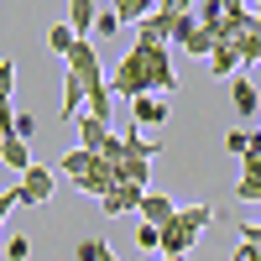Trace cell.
Segmentation results:
<instances>
[{
	"instance_id": "6da1fadb",
	"label": "cell",
	"mask_w": 261,
	"mask_h": 261,
	"mask_svg": "<svg viewBox=\"0 0 261 261\" xmlns=\"http://www.w3.org/2000/svg\"><path fill=\"white\" fill-rule=\"evenodd\" d=\"M178 89V73H172V53L167 47H130L115 73H110V94L120 99H146V94H172Z\"/></svg>"
},
{
	"instance_id": "7a4b0ae2",
	"label": "cell",
	"mask_w": 261,
	"mask_h": 261,
	"mask_svg": "<svg viewBox=\"0 0 261 261\" xmlns=\"http://www.w3.org/2000/svg\"><path fill=\"white\" fill-rule=\"evenodd\" d=\"M53 172H68V178H73V188H79V193H89V199H105V193L115 188V172H110V162H105V157H89L84 146L63 151V157L53 162Z\"/></svg>"
},
{
	"instance_id": "3957f363",
	"label": "cell",
	"mask_w": 261,
	"mask_h": 261,
	"mask_svg": "<svg viewBox=\"0 0 261 261\" xmlns=\"http://www.w3.org/2000/svg\"><path fill=\"white\" fill-rule=\"evenodd\" d=\"M209 220H214L209 204H183V209L162 225V256H178V261H183L193 246H199V235L209 230Z\"/></svg>"
},
{
	"instance_id": "277c9868",
	"label": "cell",
	"mask_w": 261,
	"mask_h": 261,
	"mask_svg": "<svg viewBox=\"0 0 261 261\" xmlns=\"http://www.w3.org/2000/svg\"><path fill=\"white\" fill-rule=\"evenodd\" d=\"M53 183H58V172L37 162L32 172H21V183H16V204H27V209H32V204H47V199H53Z\"/></svg>"
},
{
	"instance_id": "5b68a950",
	"label": "cell",
	"mask_w": 261,
	"mask_h": 261,
	"mask_svg": "<svg viewBox=\"0 0 261 261\" xmlns=\"http://www.w3.org/2000/svg\"><path fill=\"white\" fill-rule=\"evenodd\" d=\"M115 141V130L105 125V120H94V115H79V146L89 151V157H105V146Z\"/></svg>"
},
{
	"instance_id": "8992f818",
	"label": "cell",
	"mask_w": 261,
	"mask_h": 261,
	"mask_svg": "<svg viewBox=\"0 0 261 261\" xmlns=\"http://www.w3.org/2000/svg\"><path fill=\"white\" fill-rule=\"evenodd\" d=\"M167 115H172V110H167V99H162V94H146V99L130 105V125H136V130H141V125H146V130H157V125H167Z\"/></svg>"
},
{
	"instance_id": "52a82bcc",
	"label": "cell",
	"mask_w": 261,
	"mask_h": 261,
	"mask_svg": "<svg viewBox=\"0 0 261 261\" xmlns=\"http://www.w3.org/2000/svg\"><path fill=\"white\" fill-rule=\"evenodd\" d=\"M141 199H146V188H125V183H115V188L99 199V209H105V214H141Z\"/></svg>"
},
{
	"instance_id": "ba28073f",
	"label": "cell",
	"mask_w": 261,
	"mask_h": 261,
	"mask_svg": "<svg viewBox=\"0 0 261 261\" xmlns=\"http://www.w3.org/2000/svg\"><path fill=\"white\" fill-rule=\"evenodd\" d=\"M172 214H178V199H167V193H151V188H146V199H141V225H157V230H162Z\"/></svg>"
},
{
	"instance_id": "9c48e42d",
	"label": "cell",
	"mask_w": 261,
	"mask_h": 261,
	"mask_svg": "<svg viewBox=\"0 0 261 261\" xmlns=\"http://www.w3.org/2000/svg\"><path fill=\"white\" fill-rule=\"evenodd\" d=\"M230 105H235V115H261V94H256V84L246 73L230 79Z\"/></svg>"
},
{
	"instance_id": "30bf717a",
	"label": "cell",
	"mask_w": 261,
	"mask_h": 261,
	"mask_svg": "<svg viewBox=\"0 0 261 261\" xmlns=\"http://www.w3.org/2000/svg\"><path fill=\"white\" fill-rule=\"evenodd\" d=\"M94 21H99V6H94V0H73V6H68V32H73L79 42H89Z\"/></svg>"
},
{
	"instance_id": "8fae6325",
	"label": "cell",
	"mask_w": 261,
	"mask_h": 261,
	"mask_svg": "<svg viewBox=\"0 0 261 261\" xmlns=\"http://www.w3.org/2000/svg\"><path fill=\"white\" fill-rule=\"evenodd\" d=\"M0 162H6V167L16 172V178H21V172H32V167H37V162H32V151H27V141H21V136L0 141Z\"/></svg>"
},
{
	"instance_id": "7c38bea8",
	"label": "cell",
	"mask_w": 261,
	"mask_h": 261,
	"mask_svg": "<svg viewBox=\"0 0 261 261\" xmlns=\"http://www.w3.org/2000/svg\"><path fill=\"white\" fill-rule=\"evenodd\" d=\"M178 47H183L188 58H209V53H214V32H209V27H199V21H193V27H188V32L178 37Z\"/></svg>"
},
{
	"instance_id": "4fadbf2b",
	"label": "cell",
	"mask_w": 261,
	"mask_h": 261,
	"mask_svg": "<svg viewBox=\"0 0 261 261\" xmlns=\"http://www.w3.org/2000/svg\"><path fill=\"white\" fill-rule=\"evenodd\" d=\"M209 68L220 73V79H235V68H241V53H235V42H214V53H209Z\"/></svg>"
},
{
	"instance_id": "5bb4252c",
	"label": "cell",
	"mask_w": 261,
	"mask_h": 261,
	"mask_svg": "<svg viewBox=\"0 0 261 261\" xmlns=\"http://www.w3.org/2000/svg\"><path fill=\"white\" fill-rule=\"evenodd\" d=\"M110 11H115V21H120V27H125V21H136V27H141V21L157 11V0H115Z\"/></svg>"
},
{
	"instance_id": "9a60e30c",
	"label": "cell",
	"mask_w": 261,
	"mask_h": 261,
	"mask_svg": "<svg viewBox=\"0 0 261 261\" xmlns=\"http://www.w3.org/2000/svg\"><path fill=\"white\" fill-rule=\"evenodd\" d=\"M47 47H53V53H58L63 63H68V53L79 47V37L68 32V21H63V27H53V32H47Z\"/></svg>"
},
{
	"instance_id": "2e32d148",
	"label": "cell",
	"mask_w": 261,
	"mask_h": 261,
	"mask_svg": "<svg viewBox=\"0 0 261 261\" xmlns=\"http://www.w3.org/2000/svg\"><path fill=\"white\" fill-rule=\"evenodd\" d=\"M79 105H84L79 79H73V73H63V115H79Z\"/></svg>"
},
{
	"instance_id": "e0dca14e",
	"label": "cell",
	"mask_w": 261,
	"mask_h": 261,
	"mask_svg": "<svg viewBox=\"0 0 261 261\" xmlns=\"http://www.w3.org/2000/svg\"><path fill=\"white\" fill-rule=\"evenodd\" d=\"M136 246L141 251H162V230L157 225H136Z\"/></svg>"
},
{
	"instance_id": "ac0fdd59",
	"label": "cell",
	"mask_w": 261,
	"mask_h": 261,
	"mask_svg": "<svg viewBox=\"0 0 261 261\" xmlns=\"http://www.w3.org/2000/svg\"><path fill=\"white\" fill-rule=\"evenodd\" d=\"M225 151H230V157H246V151H251V130H230V136H225Z\"/></svg>"
},
{
	"instance_id": "d6986e66",
	"label": "cell",
	"mask_w": 261,
	"mask_h": 261,
	"mask_svg": "<svg viewBox=\"0 0 261 261\" xmlns=\"http://www.w3.org/2000/svg\"><path fill=\"white\" fill-rule=\"evenodd\" d=\"M105 256V241H79L73 246V261H99Z\"/></svg>"
},
{
	"instance_id": "ffe728a7",
	"label": "cell",
	"mask_w": 261,
	"mask_h": 261,
	"mask_svg": "<svg viewBox=\"0 0 261 261\" xmlns=\"http://www.w3.org/2000/svg\"><path fill=\"white\" fill-rule=\"evenodd\" d=\"M0 94H6V99L16 94V63L11 58H0Z\"/></svg>"
},
{
	"instance_id": "44dd1931",
	"label": "cell",
	"mask_w": 261,
	"mask_h": 261,
	"mask_svg": "<svg viewBox=\"0 0 261 261\" xmlns=\"http://www.w3.org/2000/svg\"><path fill=\"white\" fill-rule=\"evenodd\" d=\"M94 37H120V21H115V11H99V21H94Z\"/></svg>"
},
{
	"instance_id": "7402d4cb",
	"label": "cell",
	"mask_w": 261,
	"mask_h": 261,
	"mask_svg": "<svg viewBox=\"0 0 261 261\" xmlns=\"http://www.w3.org/2000/svg\"><path fill=\"white\" fill-rule=\"evenodd\" d=\"M6 256H11V261H27V256H32V241H27V235H11V241H6Z\"/></svg>"
},
{
	"instance_id": "603a6c76",
	"label": "cell",
	"mask_w": 261,
	"mask_h": 261,
	"mask_svg": "<svg viewBox=\"0 0 261 261\" xmlns=\"http://www.w3.org/2000/svg\"><path fill=\"white\" fill-rule=\"evenodd\" d=\"M241 241H246V246H261V225H256V220L241 225Z\"/></svg>"
},
{
	"instance_id": "cb8c5ba5",
	"label": "cell",
	"mask_w": 261,
	"mask_h": 261,
	"mask_svg": "<svg viewBox=\"0 0 261 261\" xmlns=\"http://www.w3.org/2000/svg\"><path fill=\"white\" fill-rule=\"evenodd\" d=\"M230 261H261V246H246V241H241V246H235V256H230Z\"/></svg>"
},
{
	"instance_id": "d4e9b609",
	"label": "cell",
	"mask_w": 261,
	"mask_h": 261,
	"mask_svg": "<svg viewBox=\"0 0 261 261\" xmlns=\"http://www.w3.org/2000/svg\"><path fill=\"white\" fill-rule=\"evenodd\" d=\"M32 130H37V115H16V136H21V141H27Z\"/></svg>"
},
{
	"instance_id": "484cf974",
	"label": "cell",
	"mask_w": 261,
	"mask_h": 261,
	"mask_svg": "<svg viewBox=\"0 0 261 261\" xmlns=\"http://www.w3.org/2000/svg\"><path fill=\"white\" fill-rule=\"evenodd\" d=\"M16 209V188H6V193H0V225H6V214Z\"/></svg>"
},
{
	"instance_id": "4316f807",
	"label": "cell",
	"mask_w": 261,
	"mask_h": 261,
	"mask_svg": "<svg viewBox=\"0 0 261 261\" xmlns=\"http://www.w3.org/2000/svg\"><path fill=\"white\" fill-rule=\"evenodd\" d=\"M0 115H11V99H6V94H0Z\"/></svg>"
},
{
	"instance_id": "83f0119b",
	"label": "cell",
	"mask_w": 261,
	"mask_h": 261,
	"mask_svg": "<svg viewBox=\"0 0 261 261\" xmlns=\"http://www.w3.org/2000/svg\"><path fill=\"white\" fill-rule=\"evenodd\" d=\"M251 16H256V32H261V6H251Z\"/></svg>"
},
{
	"instance_id": "f1b7e54d",
	"label": "cell",
	"mask_w": 261,
	"mask_h": 261,
	"mask_svg": "<svg viewBox=\"0 0 261 261\" xmlns=\"http://www.w3.org/2000/svg\"><path fill=\"white\" fill-rule=\"evenodd\" d=\"M99 261H115V251H110V246H105V256H99Z\"/></svg>"
},
{
	"instance_id": "f546056e",
	"label": "cell",
	"mask_w": 261,
	"mask_h": 261,
	"mask_svg": "<svg viewBox=\"0 0 261 261\" xmlns=\"http://www.w3.org/2000/svg\"><path fill=\"white\" fill-rule=\"evenodd\" d=\"M0 256H6V241H0Z\"/></svg>"
}]
</instances>
